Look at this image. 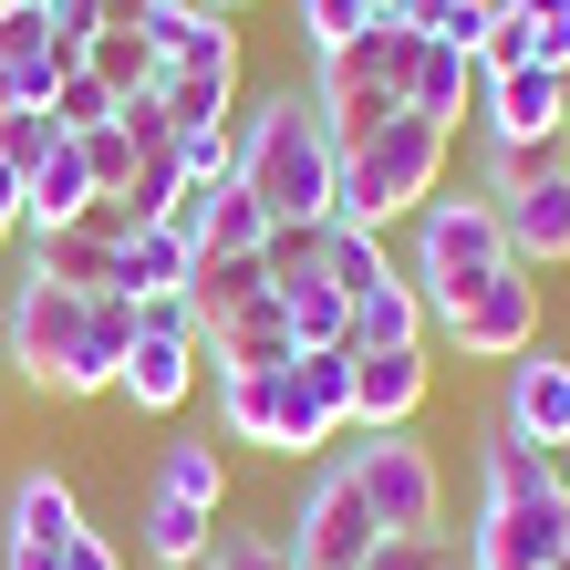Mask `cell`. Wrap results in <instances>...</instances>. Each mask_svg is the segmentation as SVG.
Segmentation results:
<instances>
[{"instance_id":"1","label":"cell","mask_w":570,"mask_h":570,"mask_svg":"<svg viewBox=\"0 0 570 570\" xmlns=\"http://www.w3.org/2000/svg\"><path fill=\"white\" fill-rule=\"evenodd\" d=\"M136 332H146V312L125 291H62L42 271L0 281V374H21L42 405H94V394H115Z\"/></svg>"},{"instance_id":"2","label":"cell","mask_w":570,"mask_h":570,"mask_svg":"<svg viewBox=\"0 0 570 570\" xmlns=\"http://www.w3.org/2000/svg\"><path fill=\"white\" fill-rule=\"evenodd\" d=\"M228 177H239L271 228H332V177H343V136L312 105V83H271L249 94L228 125Z\"/></svg>"},{"instance_id":"3","label":"cell","mask_w":570,"mask_h":570,"mask_svg":"<svg viewBox=\"0 0 570 570\" xmlns=\"http://www.w3.org/2000/svg\"><path fill=\"white\" fill-rule=\"evenodd\" d=\"M446 156H456V136L435 115H405L394 105L363 146H343V177H332V228H384L394 218H415L435 187H446Z\"/></svg>"},{"instance_id":"4","label":"cell","mask_w":570,"mask_h":570,"mask_svg":"<svg viewBox=\"0 0 570 570\" xmlns=\"http://www.w3.org/2000/svg\"><path fill=\"white\" fill-rule=\"evenodd\" d=\"M405 281H415V301H425V322H446L466 291H488L498 271H509V228H498V208L478 187H435L425 208L405 218Z\"/></svg>"},{"instance_id":"5","label":"cell","mask_w":570,"mask_h":570,"mask_svg":"<svg viewBox=\"0 0 570 570\" xmlns=\"http://www.w3.org/2000/svg\"><path fill=\"white\" fill-rule=\"evenodd\" d=\"M478 197L498 208L519 271H570V146H488Z\"/></svg>"},{"instance_id":"6","label":"cell","mask_w":570,"mask_h":570,"mask_svg":"<svg viewBox=\"0 0 570 570\" xmlns=\"http://www.w3.org/2000/svg\"><path fill=\"white\" fill-rule=\"evenodd\" d=\"M343 466H353L363 509H374L384 529H435V519H446V466H435V446H425L415 425H374V435H353Z\"/></svg>"},{"instance_id":"7","label":"cell","mask_w":570,"mask_h":570,"mask_svg":"<svg viewBox=\"0 0 570 570\" xmlns=\"http://www.w3.org/2000/svg\"><path fill=\"white\" fill-rule=\"evenodd\" d=\"M208 384H218V435H228V446H259V456H332V446H343V435L301 405L291 363H259V374H208Z\"/></svg>"},{"instance_id":"8","label":"cell","mask_w":570,"mask_h":570,"mask_svg":"<svg viewBox=\"0 0 570 570\" xmlns=\"http://www.w3.org/2000/svg\"><path fill=\"white\" fill-rule=\"evenodd\" d=\"M374 540H394V529L363 509L353 466H343V456H322V466H312V488H301V509H291V529H281L291 570H363V560H374Z\"/></svg>"},{"instance_id":"9","label":"cell","mask_w":570,"mask_h":570,"mask_svg":"<svg viewBox=\"0 0 570 570\" xmlns=\"http://www.w3.org/2000/svg\"><path fill=\"white\" fill-rule=\"evenodd\" d=\"M197 384H208V343H197V312H187V301H146V332H136V353H125L115 394H125L136 415H177Z\"/></svg>"},{"instance_id":"10","label":"cell","mask_w":570,"mask_h":570,"mask_svg":"<svg viewBox=\"0 0 570 570\" xmlns=\"http://www.w3.org/2000/svg\"><path fill=\"white\" fill-rule=\"evenodd\" d=\"M83 498L62 466H21L11 488H0V570H62V550L83 540Z\"/></svg>"},{"instance_id":"11","label":"cell","mask_w":570,"mask_h":570,"mask_svg":"<svg viewBox=\"0 0 570 570\" xmlns=\"http://www.w3.org/2000/svg\"><path fill=\"white\" fill-rule=\"evenodd\" d=\"M435 332L456 343V363H519L529 343H540V271H519V259H509V271H498L488 291H466Z\"/></svg>"},{"instance_id":"12","label":"cell","mask_w":570,"mask_h":570,"mask_svg":"<svg viewBox=\"0 0 570 570\" xmlns=\"http://www.w3.org/2000/svg\"><path fill=\"white\" fill-rule=\"evenodd\" d=\"M466 570H550L570 560V498H478V529H466Z\"/></svg>"},{"instance_id":"13","label":"cell","mask_w":570,"mask_h":570,"mask_svg":"<svg viewBox=\"0 0 570 570\" xmlns=\"http://www.w3.org/2000/svg\"><path fill=\"white\" fill-rule=\"evenodd\" d=\"M478 125H488V146H570V73L560 62L478 73Z\"/></svg>"},{"instance_id":"14","label":"cell","mask_w":570,"mask_h":570,"mask_svg":"<svg viewBox=\"0 0 570 570\" xmlns=\"http://www.w3.org/2000/svg\"><path fill=\"white\" fill-rule=\"evenodd\" d=\"M498 435H519L540 456H570V353L529 343L519 363H498Z\"/></svg>"},{"instance_id":"15","label":"cell","mask_w":570,"mask_h":570,"mask_svg":"<svg viewBox=\"0 0 570 570\" xmlns=\"http://www.w3.org/2000/svg\"><path fill=\"white\" fill-rule=\"evenodd\" d=\"M425 394H435V353H425V343H374V353H353V435L415 425Z\"/></svg>"},{"instance_id":"16","label":"cell","mask_w":570,"mask_h":570,"mask_svg":"<svg viewBox=\"0 0 570 570\" xmlns=\"http://www.w3.org/2000/svg\"><path fill=\"white\" fill-rule=\"evenodd\" d=\"M156 73H177V83H197V94H218V105H239V83H249V31L228 21V11H187V21L156 42Z\"/></svg>"},{"instance_id":"17","label":"cell","mask_w":570,"mask_h":570,"mask_svg":"<svg viewBox=\"0 0 570 570\" xmlns=\"http://www.w3.org/2000/svg\"><path fill=\"white\" fill-rule=\"evenodd\" d=\"M177 239L197 249V259H239V249H271V208L239 187V177H218V187H177Z\"/></svg>"},{"instance_id":"18","label":"cell","mask_w":570,"mask_h":570,"mask_svg":"<svg viewBox=\"0 0 570 570\" xmlns=\"http://www.w3.org/2000/svg\"><path fill=\"white\" fill-rule=\"evenodd\" d=\"M94 208H105V187H94V166H83V146L62 136L42 166L21 177V239H52V228H83Z\"/></svg>"},{"instance_id":"19","label":"cell","mask_w":570,"mask_h":570,"mask_svg":"<svg viewBox=\"0 0 570 570\" xmlns=\"http://www.w3.org/2000/svg\"><path fill=\"white\" fill-rule=\"evenodd\" d=\"M115 249H125V228L94 208L83 228H52V239H21V271H42L62 291H115Z\"/></svg>"},{"instance_id":"20","label":"cell","mask_w":570,"mask_h":570,"mask_svg":"<svg viewBox=\"0 0 570 570\" xmlns=\"http://www.w3.org/2000/svg\"><path fill=\"white\" fill-rule=\"evenodd\" d=\"M83 73L115 94H156V42L136 31V0H105V21H94V42H83Z\"/></svg>"},{"instance_id":"21","label":"cell","mask_w":570,"mask_h":570,"mask_svg":"<svg viewBox=\"0 0 570 570\" xmlns=\"http://www.w3.org/2000/svg\"><path fill=\"white\" fill-rule=\"evenodd\" d=\"M187 271H197V249L177 239V228H125V249H115V291L136 301H187Z\"/></svg>"},{"instance_id":"22","label":"cell","mask_w":570,"mask_h":570,"mask_svg":"<svg viewBox=\"0 0 570 570\" xmlns=\"http://www.w3.org/2000/svg\"><path fill=\"white\" fill-rule=\"evenodd\" d=\"M259 363H291V312H281V291L249 301V312H228V322H208V374H259Z\"/></svg>"},{"instance_id":"23","label":"cell","mask_w":570,"mask_h":570,"mask_svg":"<svg viewBox=\"0 0 570 570\" xmlns=\"http://www.w3.org/2000/svg\"><path fill=\"white\" fill-rule=\"evenodd\" d=\"M478 498H570V456H540V446H519V435L488 425V446H478Z\"/></svg>"},{"instance_id":"24","label":"cell","mask_w":570,"mask_h":570,"mask_svg":"<svg viewBox=\"0 0 570 570\" xmlns=\"http://www.w3.org/2000/svg\"><path fill=\"white\" fill-rule=\"evenodd\" d=\"M281 281H271V259L259 249H239V259H197L187 271V312H197V343H208V322H228V312H249V301H271Z\"/></svg>"},{"instance_id":"25","label":"cell","mask_w":570,"mask_h":570,"mask_svg":"<svg viewBox=\"0 0 570 570\" xmlns=\"http://www.w3.org/2000/svg\"><path fill=\"white\" fill-rule=\"evenodd\" d=\"M156 498L218 519V509H228V456L208 446V435H166V446H156Z\"/></svg>"},{"instance_id":"26","label":"cell","mask_w":570,"mask_h":570,"mask_svg":"<svg viewBox=\"0 0 570 570\" xmlns=\"http://www.w3.org/2000/svg\"><path fill=\"white\" fill-rule=\"evenodd\" d=\"M281 312H291V353H353V301L332 291L322 271H291Z\"/></svg>"},{"instance_id":"27","label":"cell","mask_w":570,"mask_h":570,"mask_svg":"<svg viewBox=\"0 0 570 570\" xmlns=\"http://www.w3.org/2000/svg\"><path fill=\"white\" fill-rule=\"evenodd\" d=\"M405 115H435V125L456 136V115H478V52L425 42V52H415V83H405Z\"/></svg>"},{"instance_id":"28","label":"cell","mask_w":570,"mask_h":570,"mask_svg":"<svg viewBox=\"0 0 570 570\" xmlns=\"http://www.w3.org/2000/svg\"><path fill=\"white\" fill-rule=\"evenodd\" d=\"M425 301H415V281L405 271H394V281H374V291H363L353 301V353H374V343H425Z\"/></svg>"},{"instance_id":"29","label":"cell","mask_w":570,"mask_h":570,"mask_svg":"<svg viewBox=\"0 0 570 570\" xmlns=\"http://www.w3.org/2000/svg\"><path fill=\"white\" fill-rule=\"evenodd\" d=\"M405 0H291V21H301V52L312 62H332L353 42V31H374V21H394Z\"/></svg>"},{"instance_id":"30","label":"cell","mask_w":570,"mask_h":570,"mask_svg":"<svg viewBox=\"0 0 570 570\" xmlns=\"http://www.w3.org/2000/svg\"><path fill=\"white\" fill-rule=\"evenodd\" d=\"M208 540H218V519H197V509H177V498H156V488H146V509H136V550H146L156 570L197 560Z\"/></svg>"},{"instance_id":"31","label":"cell","mask_w":570,"mask_h":570,"mask_svg":"<svg viewBox=\"0 0 570 570\" xmlns=\"http://www.w3.org/2000/svg\"><path fill=\"white\" fill-rule=\"evenodd\" d=\"M415 31V42H446V52H478L488 42V21H498V0H405V11H394Z\"/></svg>"},{"instance_id":"32","label":"cell","mask_w":570,"mask_h":570,"mask_svg":"<svg viewBox=\"0 0 570 570\" xmlns=\"http://www.w3.org/2000/svg\"><path fill=\"white\" fill-rule=\"evenodd\" d=\"M291 384L332 435H353V353H291Z\"/></svg>"},{"instance_id":"33","label":"cell","mask_w":570,"mask_h":570,"mask_svg":"<svg viewBox=\"0 0 570 570\" xmlns=\"http://www.w3.org/2000/svg\"><path fill=\"white\" fill-rule=\"evenodd\" d=\"M52 146H62L52 105H0V166H11V177H31V166H42Z\"/></svg>"},{"instance_id":"34","label":"cell","mask_w":570,"mask_h":570,"mask_svg":"<svg viewBox=\"0 0 570 570\" xmlns=\"http://www.w3.org/2000/svg\"><path fill=\"white\" fill-rule=\"evenodd\" d=\"M166 156H177L187 187H218V177H228V125H177V136H166Z\"/></svg>"},{"instance_id":"35","label":"cell","mask_w":570,"mask_h":570,"mask_svg":"<svg viewBox=\"0 0 570 570\" xmlns=\"http://www.w3.org/2000/svg\"><path fill=\"white\" fill-rule=\"evenodd\" d=\"M519 62H540V21H529V11H498L488 42H478V73H519Z\"/></svg>"},{"instance_id":"36","label":"cell","mask_w":570,"mask_h":570,"mask_svg":"<svg viewBox=\"0 0 570 570\" xmlns=\"http://www.w3.org/2000/svg\"><path fill=\"white\" fill-rule=\"evenodd\" d=\"M105 115H115V94H105V83H94L83 62H73V73H62V94H52V125H62V136H94Z\"/></svg>"},{"instance_id":"37","label":"cell","mask_w":570,"mask_h":570,"mask_svg":"<svg viewBox=\"0 0 570 570\" xmlns=\"http://www.w3.org/2000/svg\"><path fill=\"white\" fill-rule=\"evenodd\" d=\"M73 146H83V166H94V187H105V197H115L125 177H136V136H125V125H115V115H105V125H94V136H73Z\"/></svg>"},{"instance_id":"38","label":"cell","mask_w":570,"mask_h":570,"mask_svg":"<svg viewBox=\"0 0 570 570\" xmlns=\"http://www.w3.org/2000/svg\"><path fill=\"white\" fill-rule=\"evenodd\" d=\"M218 570H291V550H281V529H218Z\"/></svg>"},{"instance_id":"39","label":"cell","mask_w":570,"mask_h":570,"mask_svg":"<svg viewBox=\"0 0 570 570\" xmlns=\"http://www.w3.org/2000/svg\"><path fill=\"white\" fill-rule=\"evenodd\" d=\"M363 570H446V540H435V529H394V540H374Z\"/></svg>"},{"instance_id":"40","label":"cell","mask_w":570,"mask_h":570,"mask_svg":"<svg viewBox=\"0 0 570 570\" xmlns=\"http://www.w3.org/2000/svg\"><path fill=\"white\" fill-rule=\"evenodd\" d=\"M322 239H332V228H271V249H259V259H271V281L322 271Z\"/></svg>"},{"instance_id":"41","label":"cell","mask_w":570,"mask_h":570,"mask_svg":"<svg viewBox=\"0 0 570 570\" xmlns=\"http://www.w3.org/2000/svg\"><path fill=\"white\" fill-rule=\"evenodd\" d=\"M62 570H125V540H105V529H83V540L62 550Z\"/></svg>"},{"instance_id":"42","label":"cell","mask_w":570,"mask_h":570,"mask_svg":"<svg viewBox=\"0 0 570 570\" xmlns=\"http://www.w3.org/2000/svg\"><path fill=\"white\" fill-rule=\"evenodd\" d=\"M11 239H21V177L0 166V249H11Z\"/></svg>"},{"instance_id":"43","label":"cell","mask_w":570,"mask_h":570,"mask_svg":"<svg viewBox=\"0 0 570 570\" xmlns=\"http://www.w3.org/2000/svg\"><path fill=\"white\" fill-rule=\"evenodd\" d=\"M208 11H228V21H239V11H259V0H208Z\"/></svg>"},{"instance_id":"44","label":"cell","mask_w":570,"mask_h":570,"mask_svg":"<svg viewBox=\"0 0 570 570\" xmlns=\"http://www.w3.org/2000/svg\"><path fill=\"white\" fill-rule=\"evenodd\" d=\"M177 570H218V550H197V560H177Z\"/></svg>"},{"instance_id":"45","label":"cell","mask_w":570,"mask_h":570,"mask_svg":"<svg viewBox=\"0 0 570 570\" xmlns=\"http://www.w3.org/2000/svg\"><path fill=\"white\" fill-rule=\"evenodd\" d=\"M0 11H52V0H0Z\"/></svg>"},{"instance_id":"46","label":"cell","mask_w":570,"mask_h":570,"mask_svg":"<svg viewBox=\"0 0 570 570\" xmlns=\"http://www.w3.org/2000/svg\"><path fill=\"white\" fill-rule=\"evenodd\" d=\"M446 570H466V560H456V550H446Z\"/></svg>"},{"instance_id":"47","label":"cell","mask_w":570,"mask_h":570,"mask_svg":"<svg viewBox=\"0 0 570 570\" xmlns=\"http://www.w3.org/2000/svg\"><path fill=\"white\" fill-rule=\"evenodd\" d=\"M550 570H570V560H550Z\"/></svg>"}]
</instances>
